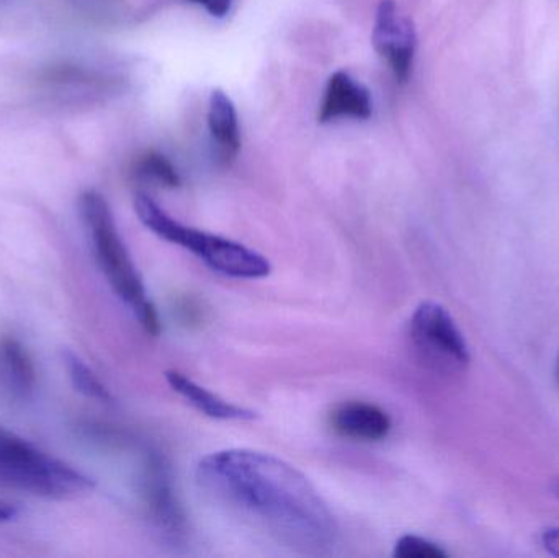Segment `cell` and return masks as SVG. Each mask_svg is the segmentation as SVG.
Segmentation results:
<instances>
[{
    "mask_svg": "<svg viewBox=\"0 0 559 558\" xmlns=\"http://www.w3.org/2000/svg\"><path fill=\"white\" fill-rule=\"evenodd\" d=\"M409 337L417 359L437 376L459 377L468 369V344L445 307L423 301L409 323Z\"/></svg>",
    "mask_w": 559,
    "mask_h": 558,
    "instance_id": "obj_5",
    "label": "cell"
},
{
    "mask_svg": "<svg viewBox=\"0 0 559 558\" xmlns=\"http://www.w3.org/2000/svg\"><path fill=\"white\" fill-rule=\"evenodd\" d=\"M378 55L388 62L397 82L404 84L413 74L417 35L413 20L401 12L394 0H381L371 35Z\"/></svg>",
    "mask_w": 559,
    "mask_h": 558,
    "instance_id": "obj_7",
    "label": "cell"
},
{
    "mask_svg": "<svg viewBox=\"0 0 559 558\" xmlns=\"http://www.w3.org/2000/svg\"><path fill=\"white\" fill-rule=\"evenodd\" d=\"M38 373L32 354L15 337H0V400L23 406L35 399Z\"/></svg>",
    "mask_w": 559,
    "mask_h": 558,
    "instance_id": "obj_8",
    "label": "cell"
},
{
    "mask_svg": "<svg viewBox=\"0 0 559 558\" xmlns=\"http://www.w3.org/2000/svg\"><path fill=\"white\" fill-rule=\"evenodd\" d=\"M62 360H64L66 370H68L72 387L79 393L87 396V399L95 400V402H114V395H111L110 390L107 389V385L98 379L97 373L78 354L66 351L62 354Z\"/></svg>",
    "mask_w": 559,
    "mask_h": 558,
    "instance_id": "obj_13",
    "label": "cell"
},
{
    "mask_svg": "<svg viewBox=\"0 0 559 558\" xmlns=\"http://www.w3.org/2000/svg\"><path fill=\"white\" fill-rule=\"evenodd\" d=\"M557 382L559 385V357H558V363H557Z\"/></svg>",
    "mask_w": 559,
    "mask_h": 558,
    "instance_id": "obj_20",
    "label": "cell"
},
{
    "mask_svg": "<svg viewBox=\"0 0 559 558\" xmlns=\"http://www.w3.org/2000/svg\"><path fill=\"white\" fill-rule=\"evenodd\" d=\"M329 425L335 435L361 442L383 441L393 426L384 409L367 402H347L335 406L329 415Z\"/></svg>",
    "mask_w": 559,
    "mask_h": 558,
    "instance_id": "obj_10",
    "label": "cell"
},
{
    "mask_svg": "<svg viewBox=\"0 0 559 558\" xmlns=\"http://www.w3.org/2000/svg\"><path fill=\"white\" fill-rule=\"evenodd\" d=\"M134 176L144 182L157 183L166 189H179L182 183L174 164L157 151H147L138 159L134 164Z\"/></svg>",
    "mask_w": 559,
    "mask_h": 558,
    "instance_id": "obj_14",
    "label": "cell"
},
{
    "mask_svg": "<svg viewBox=\"0 0 559 558\" xmlns=\"http://www.w3.org/2000/svg\"><path fill=\"white\" fill-rule=\"evenodd\" d=\"M373 114L370 91L348 72L337 71L329 78L318 121L325 124L338 118L368 120Z\"/></svg>",
    "mask_w": 559,
    "mask_h": 558,
    "instance_id": "obj_9",
    "label": "cell"
},
{
    "mask_svg": "<svg viewBox=\"0 0 559 558\" xmlns=\"http://www.w3.org/2000/svg\"><path fill=\"white\" fill-rule=\"evenodd\" d=\"M393 556L396 558H447L449 554L424 537L407 534L397 541Z\"/></svg>",
    "mask_w": 559,
    "mask_h": 558,
    "instance_id": "obj_15",
    "label": "cell"
},
{
    "mask_svg": "<svg viewBox=\"0 0 559 558\" xmlns=\"http://www.w3.org/2000/svg\"><path fill=\"white\" fill-rule=\"evenodd\" d=\"M197 484L229 517L305 556L329 554L338 526L314 485L288 462L251 449L213 452Z\"/></svg>",
    "mask_w": 559,
    "mask_h": 558,
    "instance_id": "obj_1",
    "label": "cell"
},
{
    "mask_svg": "<svg viewBox=\"0 0 559 558\" xmlns=\"http://www.w3.org/2000/svg\"><path fill=\"white\" fill-rule=\"evenodd\" d=\"M166 380L177 395L182 396L190 406L209 418L222 419V422H252L259 418L254 409L226 402L225 399L193 382L179 370H167Z\"/></svg>",
    "mask_w": 559,
    "mask_h": 558,
    "instance_id": "obj_11",
    "label": "cell"
},
{
    "mask_svg": "<svg viewBox=\"0 0 559 558\" xmlns=\"http://www.w3.org/2000/svg\"><path fill=\"white\" fill-rule=\"evenodd\" d=\"M16 517V508L12 507V504L3 503L0 501V523H7V521H12L13 518Z\"/></svg>",
    "mask_w": 559,
    "mask_h": 558,
    "instance_id": "obj_18",
    "label": "cell"
},
{
    "mask_svg": "<svg viewBox=\"0 0 559 558\" xmlns=\"http://www.w3.org/2000/svg\"><path fill=\"white\" fill-rule=\"evenodd\" d=\"M82 219L91 238L98 268L121 301L133 311L141 327L151 336L160 333L156 307L147 297L140 272L118 233L114 213L104 195L87 190L79 200Z\"/></svg>",
    "mask_w": 559,
    "mask_h": 558,
    "instance_id": "obj_2",
    "label": "cell"
},
{
    "mask_svg": "<svg viewBox=\"0 0 559 558\" xmlns=\"http://www.w3.org/2000/svg\"><path fill=\"white\" fill-rule=\"evenodd\" d=\"M134 210L138 218L150 231L164 241L173 242L192 252L218 274L233 278H248V281L271 275V261L261 252L246 248L245 245L233 239L177 222L146 193H138L134 199Z\"/></svg>",
    "mask_w": 559,
    "mask_h": 558,
    "instance_id": "obj_3",
    "label": "cell"
},
{
    "mask_svg": "<svg viewBox=\"0 0 559 558\" xmlns=\"http://www.w3.org/2000/svg\"><path fill=\"white\" fill-rule=\"evenodd\" d=\"M209 127L222 159L225 163L235 159L241 147L238 111L229 95L219 88L213 91L210 97Z\"/></svg>",
    "mask_w": 559,
    "mask_h": 558,
    "instance_id": "obj_12",
    "label": "cell"
},
{
    "mask_svg": "<svg viewBox=\"0 0 559 558\" xmlns=\"http://www.w3.org/2000/svg\"><path fill=\"white\" fill-rule=\"evenodd\" d=\"M140 490L154 526L169 539H182L187 533L186 513L174 488L169 462L159 452L151 449L144 452Z\"/></svg>",
    "mask_w": 559,
    "mask_h": 558,
    "instance_id": "obj_6",
    "label": "cell"
},
{
    "mask_svg": "<svg viewBox=\"0 0 559 558\" xmlns=\"http://www.w3.org/2000/svg\"><path fill=\"white\" fill-rule=\"evenodd\" d=\"M554 491H555V494H557V495H558V497H559V482H558V484H557V485H555V487H554Z\"/></svg>",
    "mask_w": 559,
    "mask_h": 558,
    "instance_id": "obj_19",
    "label": "cell"
},
{
    "mask_svg": "<svg viewBox=\"0 0 559 558\" xmlns=\"http://www.w3.org/2000/svg\"><path fill=\"white\" fill-rule=\"evenodd\" d=\"M0 487L46 500H71L94 490L91 477L0 426Z\"/></svg>",
    "mask_w": 559,
    "mask_h": 558,
    "instance_id": "obj_4",
    "label": "cell"
},
{
    "mask_svg": "<svg viewBox=\"0 0 559 558\" xmlns=\"http://www.w3.org/2000/svg\"><path fill=\"white\" fill-rule=\"evenodd\" d=\"M190 2L199 3L210 15L222 19V16L228 15L235 0H190Z\"/></svg>",
    "mask_w": 559,
    "mask_h": 558,
    "instance_id": "obj_16",
    "label": "cell"
},
{
    "mask_svg": "<svg viewBox=\"0 0 559 558\" xmlns=\"http://www.w3.org/2000/svg\"><path fill=\"white\" fill-rule=\"evenodd\" d=\"M542 544L551 556L559 557V527H548L542 533Z\"/></svg>",
    "mask_w": 559,
    "mask_h": 558,
    "instance_id": "obj_17",
    "label": "cell"
}]
</instances>
